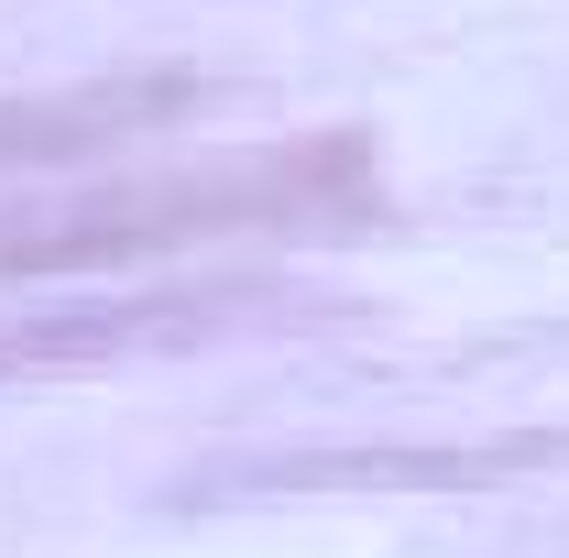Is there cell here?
Wrapping results in <instances>:
<instances>
[{"label":"cell","mask_w":569,"mask_h":558,"mask_svg":"<svg viewBox=\"0 0 569 558\" xmlns=\"http://www.w3.org/2000/svg\"><path fill=\"white\" fill-rule=\"evenodd\" d=\"M372 209V142H296V153H219V165H142L67 198H11L0 209V285L56 275H132L198 241H284V230H340Z\"/></svg>","instance_id":"obj_1"},{"label":"cell","mask_w":569,"mask_h":558,"mask_svg":"<svg viewBox=\"0 0 569 558\" xmlns=\"http://www.w3.org/2000/svg\"><path fill=\"white\" fill-rule=\"evenodd\" d=\"M209 110V88L176 67L153 77H88V88H44V99H0V176H44V165H88V153H121V142L164 132Z\"/></svg>","instance_id":"obj_2"}]
</instances>
